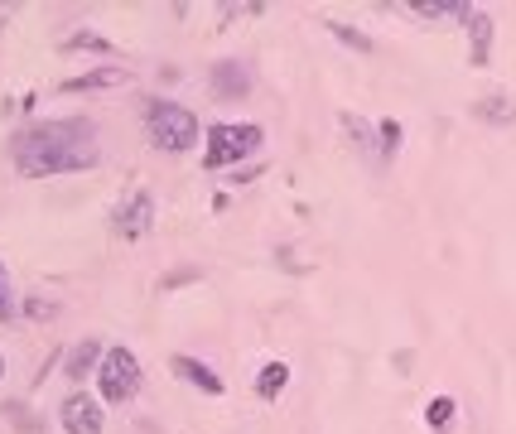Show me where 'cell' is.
<instances>
[{"mask_svg":"<svg viewBox=\"0 0 516 434\" xmlns=\"http://www.w3.org/2000/svg\"><path fill=\"white\" fill-rule=\"evenodd\" d=\"M468 44H473V68H483L492 54V15L488 10H473V15H468Z\"/></svg>","mask_w":516,"mask_h":434,"instance_id":"cell-10","label":"cell"},{"mask_svg":"<svg viewBox=\"0 0 516 434\" xmlns=\"http://www.w3.org/2000/svg\"><path fill=\"white\" fill-rule=\"evenodd\" d=\"M328 34H333V39H343V44H348V49H357V54H372V49H377V44H372L362 29L343 25V20H328Z\"/></svg>","mask_w":516,"mask_h":434,"instance_id":"cell-15","label":"cell"},{"mask_svg":"<svg viewBox=\"0 0 516 434\" xmlns=\"http://www.w3.org/2000/svg\"><path fill=\"white\" fill-rule=\"evenodd\" d=\"M97 381H102V396H107L111 406L131 401V396L140 391V362H136V353H131V348H107Z\"/></svg>","mask_w":516,"mask_h":434,"instance_id":"cell-4","label":"cell"},{"mask_svg":"<svg viewBox=\"0 0 516 434\" xmlns=\"http://www.w3.org/2000/svg\"><path fill=\"white\" fill-rule=\"evenodd\" d=\"M102 343H92V338H87V343H78V348H73V353H68V377H87V372H92V362H102Z\"/></svg>","mask_w":516,"mask_h":434,"instance_id":"cell-14","label":"cell"},{"mask_svg":"<svg viewBox=\"0 0 516 434\" xmlns=\"http://www.w3.org/2000/svg\"><path fill=\"white\" fill-rule=\"evenodd\" d=\"M478 121H492V126H512L516 121V97H507V92H488L483 102H478Z\"/></svg>","mask_w":516,"mask_h":434,"instance_id":"cell-12","label":"cell"},{"mask_svg":"<svg viewBox=\"0 0 516 434\" xmlns=\"http://www.w3.org/2000/svg\"><path fill=\"white\" fill-rule=\"evenodd\" d=\"M111 227H116V237H126V242H140L150 227H155V198L145 189H136L116 213H111Z\"/></svg>","mask_w":516,"mask_h":434,"instance_id":"cell-5","label":"cell"},{"mask_svg":"<svg viewBox=\"0 0 516 434\" xmlns=\"http://www.w3.org/2000/svg\"><path fill=\"white\" fill-rule=\"evenodd\" d=\"M381 160H391V155H396V145H401V126H396V121H381Z\"/></svg>","mask_w":516,"mask_h":434,"instance_id":"cell-20","label":"cell"},{"mask_svg":"<svg viewBox=\"0 0 516 434\" xmlns=\"http://www.w3.org/2000/svg\"><path fill=\"white\" fill-rule=\"evenodd\" d=\"M0 377H5V362H0Z\"/></svg>","mask_w":516,"mask_h":434,"instance_id":"cell-21","label":"cell"},{"mask_svg":"<svg viewBox=\"0 0 516 434\" xmlns=\"http://www.w3.org/2000/svg\"><path fill=\"white\" fill-rule=\"evenodd\" d=\"M68 49H92V54H111V39L92 34V29H78V34H68Z\"/></svg>","mask_w":516,"mask_h":434,"instance_id":"cell-17","label":"cell"},{"mask_svg":"<svg viewBox=\"0 0 516 434\" xmlns=\"http://www.w3.org/2000/svg\"><path fill=\"white\" fill-rule=\"evenodd\" d=\"M454 396H435L430 410H425V420H430V430H449V420H454Z\"/></svg>","mask_w":516,"mask_h":434,"instance_id":"cell-16","label":"cell"},{"mask_svg":"<svg viewBox=\"0 0 516 434\" xmlns=\"http://www.w3.org/2000/svg\"><path fill=\"white\" fill-rule=\"evenodd\" d=\"M121 82H131V68H116V63H107V68H92V73L73 78L63 92H102V87H121Z\"/></svg>","mask_w":516,"mask_h":434,"instance_id":"cell-9","label":"cell"},{"mask_svg":"<svg viewBox=\"0 0 516 434\" xmlns=\"http://www.w3.org/2000/svg\"><path fill=\"white\" fill-rule=\"evenodd\" d=\"M420 20H463L468 25V15H473V5H463V0H415L410 5Z\"/></svg>","mask_w":516,"mask_h":434,"instance_id":"cell-11","label":"cell"},{"mask_svg":"<svg viewBox=\"0 0 516 434\" xmlns=\"http://www.w3.org/2000/svg\"><path fill=\"white\" fill-rule=\"evenodd\" d=\"M261 150V126H251V121H242V126H213L208 131V155H203V164L208 169H222V164H237L246 160V155H256Z\"/></svg>","mask_w":516,"mask_h":434,"instance_id":"cell-3","label":"cell"},{"mask_svg":"<svg viewBox=\"0 0 516 434\" xmlns=\"http://www.w3.org/2000/svg\"><path fill=\"white\" fill-rule=\"evenodd\" d=\"M15 319V295H10V275H5V261H0V324Z\"/></svg>","mask_w":516,"mask_h":434,"instance_id":"cell-19","label":"cell"},{"mask_svg":"<svg viewBox=\"0 0 516 434\" xmlns=\"http://www.w3.org/2000/svg\"><path fill=\"white\" fill-rule=\"evenodd\" d=\"M285 381H290V367H285V362H266L261 377H256V396H261V401H275V396L285 391Z\"/></svg>","mask_w":516,"mask_h":434,"instance_id":"cell-13","label":"cell"},{"mask_svg":"<svg viewBox=\"0 0 516 434\" xmlns=\"http://www.w3.org/2000/svg\"><path fill=\"white\" fill-rule=\"evenodd\" d=\"M169 367H174V377L179 381H189V386H198V391H208V396H222V377L218 372H213V367H208V362H198V357H174V362H169Z\"/></svg>","mask_w":516,"mask_h":434,"instance_id":"cell-8","label":"cell"},{"mask_svg":"<svg viewBox=\"0 0 516 434\" xmlns=\"http://www.w3.org/2000/svg\"><path fill=\"white\" fill-rule=\"evenodd\" d=\"M10 155L20 164V174H29V179L73 174V169L97 164V136H92V121H87V116L49 121V126H34V131L10 140Z\"/></svg>","mask_w":516,"mask_h":434,"instance_id":"cell-1","label":"cell"},{"mask_svg":"<svg viewBox=\"0 0 516 434\" xmlns=\"http://www.w3.org/2000/svg\"><path fill=\"white\" fill-rule=\"evenodd\" d=\"M208 82H213V92H218L222 102H242V97H251V68H246L242 58H222L218 68L208 73Z\"/></svg>","mask_w":516,"mask_h":434,"instance_id":"cell-6","label":"cell"},{"mask_svg":"<svg viewBox=\"0 0 516 434\" xmlns=\"http://www.w3.org/2000/svg\"><path fill=\"white\" fill-rule=\"evenodd\" d=\"M343 131H348V136H353V145H362V150L372 145V126H367L362 116H353V111H343Z\"/></svg>","mask_w":516,"mask_h":434,"instance_id":"cell-18","label":"cell"},{"mask_svg":"<svg viewBox=\"0 0 516 434\" xmlns=\"http://www.w3.org/2000/svg\"><path fill=\"white\" fill-rule=\"evenodd\" d=\"M145 131L155 140V150L184 155V150H193V140H198V116L189 107H179V102H169V97H155L145 107Z\"/></svg>","mask_w":516,"mask_h":434,"instance_id":"cell-2","label":"cell"},{"mask_svg":"<svg viewBox=\"0 0 516 434\" xmlns=\"http://www.w3.org/2000/svg\"><path fill=\"white\" fill-rule=\"evenodd\" d=\"M102 425H107V415L92 396H68L63 401V430L68 434H102Z\"/></svg>","mask_w":516,"mask_h":434,"instance_id":"cell-7","label":"cell"}]
</instances>
